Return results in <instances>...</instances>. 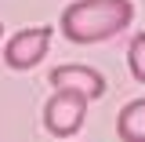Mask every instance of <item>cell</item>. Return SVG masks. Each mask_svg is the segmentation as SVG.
Here are the masks:
<instances>
[{"mask_svg":"<svg viewBox=\"0 0 145 142\" xmlns=\"http://www.w3.org/2000/svg\"><path fill=\"white\" fill-rule=\"evenodd\" d=\"M131 18H134L131 0H76L72 7L62 11L58 26L69 44H98L123 33Z\"/></svg>","mask_w":145,"mask_h":142,"instance_id":"6da1fadb","label":"cell"},{"mask_svg":"<svg viewBox=\"0 0 145 142\" xmlns=\"http://www.w3.org/2000/svg\"><path fill=\"white\" fill-rule=\"evenodd\" d=\"M84 117H87V98L76 95V91H65V88H54V95L44 106V127L58 139L76 135L84 127Z\"/></svg>","mask_w":145,"mask_h":142,"instance_id":"7a4b0ae2","label":"cell"},{"mask_svg":"<svg viewBox=\"0 0 145 142\" xmlns=\"http://www.w3.org/2000/svg\"><path fill=\"white\" fill-rule=\"evenodd\" d=\"M47 48H51V29L47 26H29V29H18L4 44V62L11 69H33L47 55Z\"/></svg>","mask_w":145,"mask_h":142,"instance_id":"3957f363","label":"cell"},{"mask_svg":"<svg viewBox=\"0 0 145 142\" xmlns=\"http://www.w3.org/2000/svg\"><path fill=\"white\" fill-rule=\"evenodd\" d=\"M51 88H65V91H76V95H84V98H102L105 95V77L98 69H91V66H54L51 69Z\"/></svg>","mask_w":145,"mask_h":142,"instance_id":"277c9868","label":"cell"},{"mask_svg":"<svg viewBox=\"0 0 145 142\" xmlns=\"http://www.w3.org/2000/svg\"><path fill=\"white\" fill-rule=\"evenodd\" d=\"M116 135H120V142H145V98H134L120 109Z\"/></svg>","mask_w":145,"mask_h":142,"instance_id":"5b68a950","label":"cell"},{"mask_svg":"<svg viewBox=\"0 0 145 142\" xmlns=\"http://www.w3.org/2000/svg\"><path fill=\"white\" fill-rule=\"evenodd\" d=\"M127 66H131V77L145 84V33H138L131 40V48H127Z\"/></svg>","mask_w":145,"mask_h":142,"instance_id":"8992f818","label":"cell"},{"mask_svg":"<svg viewBox=\"0 0 145 142\" xmlns=\"http://www.w3.org/2000/svg\"><path fill=\"white\" fill-rule=\"evenodd\" d=\"M0 36H4V26H0Z\"/></svg>","mask_w":145,"mask_h":142,"instance_id":"52a82bcc","label":"cell"}]
</instances>
